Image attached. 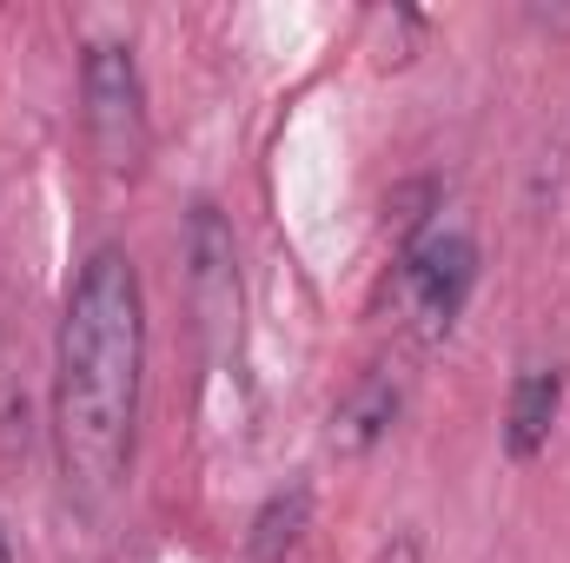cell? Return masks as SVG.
I'll return each mask as SVG.
<instances>
[{"mask_svg": "<svg viewBox=\"0 0 570 563\" xmlns=\"http://www.w3.org/2000/svg\"><path fill=\"white\" fill-rule=\"evenodd\" d=\"M305 517H312V491L305 484H292L279 497H266V511L253 517V537H246V557L253 563H279L292 544H298V531H305Z\"/></svg>", "mask_w": 570, "mask_h": 563, "instance_id": "7", "label": "cell"}, {"mask_svg": "<svg viewBox=\"0 0 570 563\" xmlns=\"http://www.w3.org/2000/svg\"><path fill=\"white\" fill-rule=\"evenodd\" d=\"M471 279H478V246L464 233H425L405 259H399V312L412 325V338L438 345L464 298H471Z\"/></svg>", "mask_w": 570, "mask_h": 563, "instance_id": "3", "label": "cell"}, {"mask_svg": "<svg viewBox=\"0 0 570 563\" xmlns=\"http://www.w3.org/2000/svg\"><path fill=\"white\" fill-rule=\"evenodd\" d=\"M0 563H13V557H7V531H0Z\"/></svg>", "mask_w": 570, "mask_h": 563, "instance_id": "8", "label": "cell"}, {"mask_svg": "<svg viewBox=\"0 0 570 563\" xmlns=\"http://www.w3.org/2000/svg\"><path fill=\"white\" fill-rule=\"evenodd\" d=\"M564 405V372L558 365H531L511 385V412H504V451L511 457H538L551 444V424Z\"/></svg>", "mask_w": 570, "mask_h": 563, "instance_id": "5", "label": "cell"}, {"mask_svg": "<svg viewBox=\"0 0 570 563\" xmlns=\"http://www.w3.org/2000/svg\"><path fill=\"white\" fill-rule=\"evenodd\" d=\"M140 378H146V298L140 273L120 246H100L60 312L53 345V437L67 484L100 504L120 491L140 424Z\"/></svg>", "mask_w": 570, "mask_h": 563, "instance_id": "1", "label": "cell"}, {"mask_svg": "<svg viewBox=\"0 0 570 563\" xmlns=\"http://www.w3.org/2000/svg\"><path fill=\"white\" fill-rule=\"evenodd\" d=\"M87 134L107 172H134L146 152V93H140V67L134 47L120 40H94L87 47Z\"/></svg>", "mask_w": 570, "mask_h": 563, "instance_id": "2", "label": "cell"}, {"mask_svg": "<svg viewBox=\"0 0 570 563\" xmlns=\"http://www.w3.org/2000/svg\"><path fill=\"white\" fill-rule=\"evenodd\" d=\"M186 259H193V298L213 338H226L239 325V273H233V233L213 206H193L186 226Z\"/></svg>", "mask_w": 570, "mask_h": 563, "instance_id": "4", "label": "cell"}, {"mask_svg": "<svg viewBox=\"0 0 570 563\" xmlns=\"http://www.w3.org/2000/svg\"><path fill=\"white\" fill-rule=\"evenodd\" d=\"M399 418V378L392 372H365L345 398H338V412H332V451L338 457H365L385 431Z\"/></svg>", "mask_w": 570, "mask_h": 563, "instance_id": "6", "label": "cell"}]
</instances>
